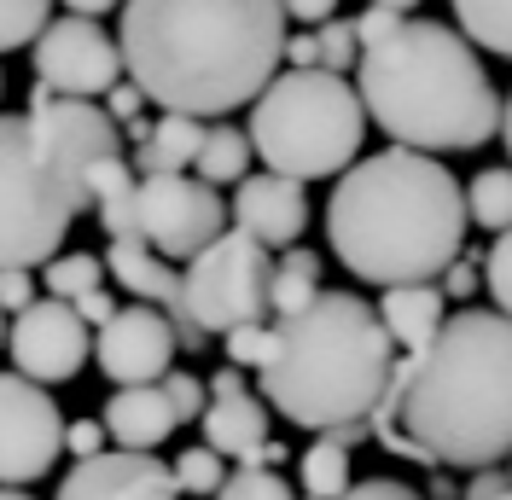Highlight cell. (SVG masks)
<instances>
[{"label":"cell","instance_id":"d6986e66","mask_svg":"<svg viewBox=\"0 0 512 500\" xmlns=\"http://www.w3.org/2000/svg\"><path fill=\"white\" fill-rule=\"evenodd\" d=\"M443 303L448 297H443V285L437 280L390 285V291L379 297V320H384V332H390V344L402 349V355H419V349L443 332V320H448Z\"/></svg>","mask_w":512,"mask_h":500},{"label":"cell","instance_id":"9a60e30c","mask_svg":"<svg viewBox=\"0 0 512 500\" xmlns=\"http://www.w3.org/2000/svg\"><path fill=\"white\" fill-rule=\"evenodd\" d=\"M233 227L239 233H251L256 245H280L291 250L297 239H303V227H309V192H303V181H286V175H245L239 181V192H233Z\"/></svg>","mask_w":512,"mask_h":500},{"label":"cell","instance_id":"f6af8a7d","mask_svg":"<svg viewBox=\"0 0 512 500\" xmlns=\"http://www.w3.org/2000/svg\"><path fill=\"white\" fill-rule=\"evenodd\" d=\"M64 6H70L76 18H99V12H117L123 0H64Z\"/></svg>","mask_w":512,"mask_h":500},{"label":"cell","instance_id":"836d02e7","mask_svg":"<svg viewBox=\"0 0 512 500\" xmlns=\"http://www.w3.org/2000/svg\"><path fill=\"white\" fill-rule=\"evenodd\" d=\"M350 24H355L361 53H367V47H379V41H390V35L402 30V12H390V6H367L361 18H350Z\"/></svg>","mask_w":512,"mask_h":500},{"label":"cell","instance_id":"7c38bea8","mask_svg":"<svg viewBox=\"0 0 512 500\" xmlns=\"http://www.w3.org/2000/svg\"><path fill=\"white\" fill-rule=\"evenodd\" d=\"M6 355L12 367L35 384H70V378L88 367L94 338H88V320L59 303V297H35L24 314H12L6 326Z\"/></svg>","mask_w":512,"mask_h":500},{"label":"cell","instance_id":"4dcf8cb0","mask_svg":"<svg viewBox=\"0 0 512 500\" xmlns=\"http://www.w3.org/2000/svg\"><path fill=\"white\" fill-rule=\"evenodd\" d=\"M216 500H297V495H291V483L280 477V471H268V466H239V471L222 483V495H216Z\"/></svg>","mask_w":512,"mask_h":500},{"label":"cell","instance_id":"6da1fadb","mask_svg":"<svg viewBox=\"0 0 512 500\" xmlns=\"http://www.w3.org/2000/svg\"><path fill=\"white\" fill-rule=\"evenodd\" d=\"M390 454L419 466L483 471L512 460V320L460 309L419 355H402L367 419Z\"/></svg>","mask_w":512,"mask_h":500},{"label":"cell","instance_id":"44dd1931","mask_svg":"<svg viewBox=\"0 0 512 500\" xmlns=\"http://www.w3.org/2000/svg\"><path fill=\"white\" fill-rule=\"evenodd\" d=\"M297 483H303V500H344L350 495V442L338 431L315 437L297 460Z\"/></svg>","mask_w":512,"mask_h":500},{"label":"cell","instance_id":"bcb514c9","mask_svg":"<svg viewBox=\"0 0 512 500\" xmlns=\"http://www.w3.org/2000/svg\"><path fill=\"white\" fill-rule=\"evenodd\" d=\"M501 140H507V157H512V94H507V105H501Z\"/></svg>","mask_w":512,"mask_h":500},{"label":"cell","instance_id":"7dc6e473","mask_svg":"<svg viewBox=\"0 0 512 500\" xmlns=\"http://www.w3.org/2000/svg\"><path fill=\"white\" fill-rule=\"evenodd\" d=\"M373 6H390V12H402V18H414L419 0H373Z\"/></svg>","mask_w":512,"mask_h":500},{"label":"cell","instance_id":"ee69618b","mask_svg":"<svg viewBox=\"0 0 512 500\" xmlns=\"http://www.w3.org/2000/svg\"><path fill=\"white\" fill-rule=\"evenodd\" d=\"M216 396H245V373H239V367H222V373L210 378V402H216Z\"/></svg>","mask_w":512,"mask_h":500},{"label":"cell","instance_id":"e0dca14e","mask_svg":"<svg viewBox=\"0 0 512 500\" xmlns=\"http://www.w3.org/2000/svg\"><path fill=\"white\" fill-rule=\"evenodd\" d=\"M99 425L128 454H158L163 442L175 437L181 419L163 396V384H128V390H111V402L99 407Z\"/></svg>","mask_w":512,"mask_h":500},{"label":"cell","instance_id":"d6a6232c","mask_svg":"<svg viewBox=\"0 0 512 500\" xmlns=\"http://www.w3.org/2000/svg\"><path fill=\"white\" fill-rule=\"evenodd\" d=\"M163 396H169V407H175V419L187 425V419H204V407H210V384L192 373H169L163 378Z\"/></svg>","mask_w":512,"mask_h":500},{"label":"cell","instance_id":"1f68e13d","mask_svg":"<svg viewBox=\"0 0 512 500\" xmlns=\"http://www.w3.org/2000/svg\"><path fill=\"white\" fill-rule=\"evenodd\" d=\"M483 285H489V303L512 320V227L495 233V245L483 256Z\"/></svg>","mask_w":512,"mask_h":500},{"label":"cell","instance_id":"f546056e","mask_svg":"<svg viewBox=\"0 0 512 500\" xmlns=\"http://www.w3.org/2000/svg\"><path fill=\"white\" fill-rule=\"evenodd\" d=\"M315 41H320V70L350 76V64H361V41H355L350 18H326V24L315 30Z\"/></svg>","mask_w":512,"mask_h":500},{"label":"cell","instance_id":"60d3db41","mask_svg":"<svg viewBox=\"0 0 512 500\" xmlns=\"http://www.w3.org/2000/svg\"><path fill=\"white\" fill-rule=\"evenodd\" d=\"M286 6V18L297 24H326V18H338V0H280Z\"/></svg>","mask_w":512,"mask_h":500},{"label":"cell","instance_id":"4316f807","mask_svg":"<svg viewBox=\"0 0 512 500\" xmlns=\"http://www.w3.org/2000/svg\"><path fill=\"white\" fill-rule=\"evenodd\" d=\"M169 471H175V489L192 495V500H216V495H222V483H227V460L216 454V448H204V442L187 448Z\"/></svg>","mask_w":512,"mask_h":500},{"label":"cell","instance_id":"ac0fdd59","mask_svg":"<svg viewBox=\"0 0 512 500\" xmlns=\"http://www.w3.org/2000/svg\"><path fill=\"white\" fill-rule=\"evenodd\" d=\"M204 448H216L222 460H239V466H262V448H268V402H256L251 390L245 396H216L204 407Z\"/></svg>","mask_w":512,"mask_h":500},{"label":"cell","instance_id":"3957f363","mask_svg":"<svg viewBox=\"0 0 512 500\" xmlns=\"http://www.w3.org/2000/svg\"><path fill=\"white\" fill-rule=\"evenodd\" d=\"M326 245L355 280L384 291L437 280L466 245V187L425 152H373L326 198Z\"/></svg>","mask_w":512,"mask_h":500},{"label":"cell","instance_id":"f1b7e54d","mask_svg":"<svg viewBox=\"0 0 512 500\" xmlns=\"http://www.w3.org/2000/svg\"><path fill=\"white\" fill-rule=\"evenodd\" d=\"M222 344H227V367H239V373L256 367V373H262V367L274 361V349H280V332H274V320H256V326L227 332Z\"/></svg>","mask_w":512,"mask_h":500},{"label":"cell","instance_id":"816d5d0a","mask_svg":"<svg viewBox=\"0 0 512 500\" xmlns=\"http://www.w3.org/2000/svg\"><path fill=\"white\" fill-rule=\"evenodd\" d=\"M0 88H6V82H0Z\"/></svg>","mask_w":512,"mask_h":500},{"label":"cell","instance_id":"5b68a950","mask_svg":"<svg viewBox=\"0 0 512 500\" xmlns=\"http://www.w3.org/2000/svg\"><path fill=\"white\" fill-rule=\"evenodd\" d=\"M280 349L262 367V402L303 431H350L379 413L396 344L384 332L379 309L355 291H320L291 320H274Z\"/></svg>","mask_w":512,"mask_h":500},{"label":"cell","instance_id":"f907efd6","mask_svg":"<svg viewBox=\"0 0 512 500\" xmlns=\"http://www.w3.org/2000/svg\"><path fill=\"white\" fill-rule=\"evenodd\" d=\"M501 500H512V489H507V495H501Z\"/></svg>","mask_w":512,"mask_h":500},{"label":"cell","instance_id":"5bb4252c","mask_svg":"<svg viewBox=\"0 0 512 500\" xmlns=\"http://www.w3.org/2000/svg\"><path fill=\"white\" fill-rule=\"evenodd\" d=\"M53 500H181V489H175V471L158 454L105 448L94 460H76Z\"/></svg>","mask_w":512,"mask_h":500},{"label":"cell","instance_id":"e575fe53","mask_svg":"<svg viewBox=\"0 0 512 500\" xmlns=\"http://www.w3.org/2000/svg\"><path fill=\"white\" fill-rule=\"evenodd\" d=\"M105 425L99 419H70L64 425V448H70V460H94V454H105Z\"/></svg>","mask_w":512,"mask_h":500},{"label":"cell","instance_id":"8fae6325","mask_svg":"<svg viewBox=\"0 0 512 500\" xmlns=\"http://www.w3.org/2000/svg\"><path fill=\"white\" fill-rule=\"evenodd\" d=\"M123 76V47L99 30V18L64 12L35 41V82H47L59 99H99Z\"/></svg>","mask_w":512,"mask_h":500},{"label":"cell","instance_id":"ffe728a7","mask_svg":"<svg viewBox=\"0 0 512 500\" xmlns=\"http://www.w3.org/2000/svg\"><path fill=\"white\" fill-rule=\"evenodd\" d=\"M204 134H210V123L181 117V111H163L158 123H152V134L140 140V175H192Z\"/></svg>","mask_w":512,"mask_h":500},{"label":"cell","instance_id":"c3c4849f","mask_svg":"<svg viewBox=\"0 0 512 500\" xmlns=\"http://www.w3.org/2000/svg\"><path fill=\"white\" fill-rule=\"evenodd\" d=\"M0 500H30V489H0Z\"/></svg>","mask_w":512,"mask_h":500},{"label":"cell","instance_id":"b9f144b4","mask_svg":"<svg viewBox=\"0 0 512 500\" xmlns=\"http://www.w3.org/2000/svg\"><path fill=\"white\" fill-rule=\"evenodd\" d=\"M512 489V477H501V471L495 466H483L478 477H472V483H466V500H501Z\"/></svg>","mask_w":512,"mask_h":500},{"label":"cell","instance_id":"9c48e42d","mask_svg":"<svg viewBox=\"0 0 512 500\" xmlns=\"http://www.w3.org/2000/svg\"><path fill=\"white\" fill-rule=\"evenodd\" d=\"M227 233V204L198 175H146L134 187V239L163 262H192L210 239Z\"/></svg>","mask_w":512,"mask_h":500},{"label":"cell","instance_id":"d4e9b609","mask_svg":"<svg viewBox=\"0 0 512 500\" xmlns=\"http://www.w3.org/2000/svg\"><path fill=\"white\" fill-rule=\"evenodd\" d=\"M454 24L472 47L512 59V0H454Z\"/></svg>","mask_w":512,"mask_h":500},{"label":"cell","instance_id":"7a4b0ae2","mask_svg":"<svg viewBox=\"0 0 512 500\" xmlns=\"http://www.w3.org/2000/svg\"><path fill=\"white\" fill-rule=\"evenodd\" d=\"M123 70L181 117H227L274 82L286 59L280 0H123Z\"/></svg>","mask_w":512,"mask_h":500},{"label":"cell","instance_id":"8d00e7d4","mask_svg":"<svg viewBox=\"0 0 512 500\" xmlns=\"http://www.w3.org/2000/svg\"><path fill=\"white\" fill-rule=\"evenodd\" d=\"M30 303H35V274L30 268H6V274H0V309L24 314Z\"/></svg>","mask_w":512,"mask_h":500},{"label":"cell","instance_id":"484cf974","mask_svg":"<svg viewBox=\"0 0 512 500\" xmlns=\"http://www.w3.org/2000/svg\"><path fill=\"white\" fill-rule=\"evenodd\" d=\"M99 280H105V256H88V250H59V256L41 268L47 297H59V303H76V297L99 291Z\"/></svg>","mask_w":512,"mask_h":500},{"label":"cell","instance_id":"d590c367","mask_svg":"<svg viewBox=\"0 0 512 500\" xmlns=\"http://www.w3.org/2000/svg\"><path fill=\"white\" fill-rule=\"evenodd\" d=\"M344 500H425V495L414 483H402V477H361V483H350Z\"/></svg>","mask_w":512,"mask_h":500},{"label":"cell","instance_id":"ba28073f","mask_svg":"<svg viewBox=\"0 0 512 500\" xmlns=\"http://www.w3.org/2000/svg\"><path fill=\"white\" fill-rule=\"evenodd\" d=\"M268 280H274V256L256 245L251 233L227 227L222 239L198 250L181 274V303H187L192 326L210 338H227L239 326H256L268 314Z\"/></svg>","mask_w":512,"mask_h":500},{"label":"cell","instance_id":"30bf717a","mask_svg":"<svg viewBox=\"0 0 512 500\" xmlns=\"http://www.w3.org/2000/svg\"><path fill=\"white\" fill-rule=\"evenodd\" d=\"M64 454V413L47 384L0 373V489H30Z\"/></svg>","mask_w":512,"mask_h":500},{"label":"cell","instance_id":"603a6c76","mask_svg":"<svg viewBox=\"0 0 512 500\" xmlns=\"http://www.w3.org/2000/svg\"><path fill=\"white\" fill-rule=\"evenodd\" d=\"M320 297V256L315 250H297L291 245L280 262H274V280H268V309L291 320V314H303L309 303Z\"/></svg>","mask_w":512,"mask_h":500},{"label":"cell","instance_id":"74e56055","mask_svg":"<svg viewBox=\"0 0 512 500\" xmlns=\"http://www.w3.org/2000/svg\"><path fill=\"white\" fill-rule=\"evenodd\" d=\"M140 111H146V94H140V88H134V82H117V88H111V94H105V117H111V123H140Z\"/></svg>","mask_w":512,"mask_h":500},{"label":"cell","instance_id":"277c9868","mask_svg":"<svg viewBox=\"0 0 512 500\" xmlns=\"http://www.w3.org/2000/svg\"><path fill=\"white\" fill-rule=\"evenodd\" d=\"M355 94L390 146L425 157L478 152L489 134H501V94L478 47L437 18H402L390 41L367 47L355 64Z\"/></svg>","mask_w":512,"mask_h":500},{"label":"cell","instance_id":"4fadbf2b","mask_svg":"<svg viewBox=\"0 0 512 500\" xmlns=\"http://www.w3.org/2000/svg\"><path fill=\"white\" fill-rule=\"evenodd\" d=\"M175 349H181V338H175L169 314L152 303H128V309H117V320L99 326L94 361L117 390H128V384H163Z\"/></svg>","mask_w":512,"mask_h":500},{"label":"cell","instance_id":"7bdbcfd3","mask_svg":"<svg viewBox=\"0 0 512 500\" xmlns=\"http://www.w3.org/2000/svg\"><path fill=\"white\" fill-rule=\"evenodd\" d=\"M286 64L291 70H320V41L315 35H286Z\"/></svg>","mask_w":512,"mask_h":500},{"label":"cell","instance_id":"83f0119b","mask_svg":"<svg viewBox=\"0 0 512 500\" xmlns=\"http://www.w3.org/2000/svg\"><path fill=\"white\" fill-rule=\"evenodd\" d=\"M53 24V0H0V53H18L24 41H41Z\"/></svg>","mask_w":512,"mask_h":500},{"label":"cell","instance_id":"2e32d148","mask_svg":"<svg viewBox=\"0 0 512 500\" xmlns=\"http://www.w3.org/2000/svg\"><path fill=\"white\" fill-rule=\"evenodd\" d=\"M105 274L123 285V291H134L140 303H152V309L169 314V326H175L181 349L204 344V332L192 326L187 303H181V274H175L152 245H140V239H111V250H105Z\"/></svg>","mask_w":512,"mask_h":500},{"label":"cell","instance_id":"52a82bcc","mask_svg":"<svg viewBox=\"0 0 512 500\" xmlns=\"http://www.w3.org/2000/svg\"><path fill=\"white\" fill-rule=\"evenodd\" d=\"M82 210H94L88 181L64 169L30 117H0V274L47 268Z\"/></svg>","mask_w":512,"mask_h":500},{"label":"cell","instance_id":"7402d4cb","mask_svg":"<svg viewBox=\"0 0 512 500\" xmlns=\"http://www.w3.org/2000/svg\"><path fill=\"white\" fill-rule=\"evenodd\" d=\"M251 134L245 128H227V123H210L204 134V146H198V163H192V175L204 181V187H239L245 175H251Z\"/></svg>","mask_w":512,"mask_h":500},{"label":"cell","instance_id":"f35d334b","mask_svg":"<svg viewBox=\"0 0 512 500\" xmlns=\"http://www.w3.org/2000/svg\"><path fill=\"white\" fill-rule=\"evenodd\" d=\"M483 285V262H472V256H454L443 268V297H472Z\"/></svg>","mask_w":512,"mask_h":500},{"label":"cell","instance_id":"ab89813d","mask_svg":"<svg viewBox=\"0 0 512 500\" xmlns=\"http://www.w3.org/2000/svg\"><path fill=\"white\" fill-rule=\"evenodd\" d=\"M70 309L82 314L88 326H105V320H117V303H111V291H105V285H99V291H88V297H76Z\"/></svg>","mask_w":512,"mask_h":500},{"label":"cell","instance_id":"681fc988","mask_svg":"<svg viewBox=\"0 0 512 500\" xmlns=\"http://www.w3.org/2000/svg\"><path fill=\"white\" fill-rule=\"evenodd\" d=\"M0 349H6V309H0Z\"/></svg>","mask_w":512,"mask_h":500},{"label":"cell","instance_id":"8992f818","mask_svg":"<svg viewBox=\"0 0 512 500\" xmlns=\"http://www.w3.org/2000/svg\"><path fill=\"white\" fill-rule=\"evenodd\" d=\"M251 152L286 181L344 175L367 140V105L350 76L332 70H286L251 105Z\"/></svg>","mask_w":512,"mask_h":500},{"label":"cell","instance_id":"cb8c5ba5","mask_svg":"<svg viewBox=\"0 0 512 500\" xmlns=\"http://www.w3.org/2000/svg\"><path fill=\"white\" fill-rule=\"evenodd\" d=\"M466 221L483 227V233H507L512 227V163L478 169L466 181Z\"/></svg>","mask_w":512,"mask_h":500}]
</instances>
